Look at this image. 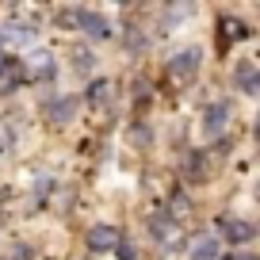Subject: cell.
<instances>
[{
	"mask_svg": "<svg viewBox=\"0 0 260 260\" xmlns=\"http://www.w3.org/2000/svg\"><path fill=\"white\" fill-rule=\"evenodd\" d=\"M245 35H249V27L241 19H222V39H245Z\"/></svg>",
	"mask_w": 260,
	"mask_h": 260,
	"instance_id": "cell-13",
	"label": "cell"
},
{
	"mask_svg": "<svg viewBox=\"0 0 260 260\" xmlns=\"http://www.w3.org/2000/svg\"><path fill=\"white\" fill-rule=\"evenodd\" d=\"M241 260H252V256H241Z\"/></svg>",
	"mask_w": 260,
	"mask_h": 260,
	"instance_id": "cell-19",
	"label": "cell"
},
{
	"mask_svg": "<svg viewBox=\"0 0 260 260\" xmlns=\"http://www.w3.org/2000/svg\"><path fill=\"white\" fill-rule=\"evenodd\" d=\"M8 195H12V191H8V187H0V203H4V199H8Z\"/></svg>",
	"mask_w": 260,
	"mask_h": 260,
	"instance_id": "cell-16",
	"label": "cell"
},
{
	"mask_svg": "<svg viewBox=\"0 0 260 260\" xmlns=\"http://www.w3.org/2000/svg\"><path fill=\"white\" fill-rule=\"evenodd\" d=\"M23 77H27L23 61H4V65H0V92H12Z\"/></svg>",
	"mask_w": 260,
	"mask_h": 260,
	"instance_id": "cell-7",
	"label": "cell"
},
{
	"mask_svg": "<svg viewBox=\"0 0 260 260\" xmlns=\"http://www.w3.org/2000/svg\"><path fill=\"white\" fill-rule=\"evenodd\" d=\"M88 100H92V104H107V100H111V81H92L88 84Z\"/></svg>",
	"mask_w": 260,
	"mask_h": 260,
	"instance_id": "cell-12",
	"label": "cell"
},
{
	"mask_svg": "<svg viewBox=\"0 0 260 260\" xmlns=\"http://www.w3.org/2000/svg\"><path fill=\"white\" fill-rule=\"evenodd\" d=\"M226 122H230V104H211L203 111V130L207 134H222Z\"/></svg>",
	"mask_w": 260,
	"mask_h": 260,
	"instance_id": "cell-6",
	"label": "cell"
},
{
	"mask_svg": "<svg viewBox=\"0 0 260 260\" xmlns=\"http://www.w3.org/2000/svg\"><path fill=\"white\" fill-rule=\"evenodd\" d=\"M119 230H115V226H92L88 230V249L92 252H111L115 249V245H119Z\"/></svg>",
	"mask_w": 260,
	"mask_h": 260,
	"instance_id": "cell-4",
	"label": "cell"
},
{
	"mask_svg": "<svg viewBox=\"0 0 260 260\" xmlns=\"http://www.w3.org/2000/svg\"><path fill=\"white\" fill-rule=\"evenodd\" d=\"M73 61H77V69H92V54H77Z\"/></svg>",
	"mask_w": 260,
	"mask_h": 260,
	"instance_id": "cell-15",
	"label": "cell"
},
{
	"mask_svg": "<svg viewBox=\"0 0 260 260\" xmlns=\"http://www.w3.org/2000/svg\"><path fill=\"white\" fill-rule=\"evenodd\" d=\"M115 252H119L122 260H134V245H130V241H122V237H119V245H115Z\"/></svg>",
	"mask_w": 260,
	"mask_h": 260,
	"instance_id": "cell-14",
	"label": "cell"
},
{
	"mask_svg": "<svg viewBox=\"0 0 260 260\" xmlns=\"http://www.w3.org/2000/svg\"><path fill=\"white\" fill-rule=\"evenodd\" d=\"M65 19L69 23H77L88 39H111V19L107 16H100V12H88V8H73V12H65Z\"/></svg>",
	"mask_w": 260,
	"mask_h": 260,
	"instance_id": "cell-1",
	"label": "cell"
},
{
	"mask_svg": "<svg viewBox=\"0 0 260 260\" xmlns=\"http://www.w3.org/2000/svg\"><path fill=\"white\" fill-rule=\"evenodd\" d=\"M199 61H203V54L195 46H187V50H180L176 57H169V73L172 77H195L199 73Z\"/></svg>",
	"mask_w": 260,
	"mask_h": 260,
	"instance_id": "cell-3",
	"label": "cell"
},
{
	"mask_svg": "<svg viewBox=\"0 0 260 260\" xmlns=\"http://www.w3.org/2000/svg\"><path fill=\"white\" fill-rule=\"evenodd\" d=\"M31 77H54V54H35L31 57Z\"/></svg>",
	"mask_w": 260,
	"mask_h": 260,
	"instance_id": "cell-11",
	"label": "cell"
},
{
	"mask_svg": "<svg viewBox=\"0 0 260 260\" xmlns=\"http://www.w3.org/2000/svg\"><path fill=\"white\" fill-rule=\"evenodd\" d=\"M73 111H77L73 100H54V104L46 107V115H50L54 122H69V119H73Z\"/></svg>",
	"mask_w": 260,
	"mask_h": 260,
	"instance_id": "cell-9",
	"label": "cell"
},
{
	"mask_svg": "<svg viewBox=\"0 0 260 260\" xmlns=\"http://www.w3.org/2000/svg\"><path fill=\"white\" fill-rule=\"evenodd\" d=\"M252 234H256V230H252L249 222H241V218L222 222V237H226V241H252Z\"/></svg>",
	"mask_w": 260,
	"mask_h": 260,
	"instance_id": "cell-8",
	"label": "cell"
},
{
	"mask_svg": "<svg viewBox=\"0 0 260 260\" xmlns=\"http://www.w3.org/2000/svg\"><path fill=\"white\" fill-rule=\"evenodd\" d=\"M234 81H237V88L245 92V96H256L260 92V73H256V65L252 61H241L234 69Z\"/></svg>",
	"mask_w": 260,
	"mask_h": 260,
	"instance_id": "cell-5",
	"label": "cell"
},
{
	"mask_svg": "<svg viewBox=\"0 0 260 260\" xmlns=\"http://www.w3.org/2000/svg\"><path fill=\"white\" fill-rule=\"evenodd\" d=\"M0 46H4V35H0Z\"/></svg>",
	"mask_w": 260,
	"mask_h": 260,
	"instance_id": "cell-18",
	"label": "cell"
},
{
	"mask_svg": "<svg viewBox=\"0 0 260 260\" xmlns=\"http://www.w3.org/2000/svg\"><path fill=\"white\" fill-rule=\"evenodd\" d=\"M0 157H4V138H0Z\"/></svg>",
	"mask_w": 260,
	"mask_h": 260,
	"instance_id": "cell-17",
	"label": "cell"
},
{
	"mask_svg": "<svg viewBox=\"0 0 260 260\" xmlns=\"http://www.w3.org/2000/svg\"><path fill=\"white\" fill-rule=\"evenodd\" d=\"M230 260H237V256H230Z\"/></svg>",
	"mask_w": 260,
	"mask_h": 260,
	"instance_id": "cell-20",
	"label": "cell"
},
{
	"mask_svg": "<svg viewBox=\"0 0 260 260\" xmlns=\"http://www.w3.org/2000/svg\"><path fill=\"white\" fill-rule=\"evenodd\" d=\"M149 230H153V237L165 245V249H180V241H184V234H180V226L172 218H165V214H153V222H149Z\"/></svg>",
	"mask_w": 260,
	"mask_h": 260,
	"instance_id": "cell-2",
	"label": "cell"
},
{
	"mask_svg": "<svg viewBox=\"0 0 260 260\" xmlns=\"http://www.w3.org/2000/svg\"><path fill=\"white\" fill-rule=\"evenodd\" d=\"M191 260H218V241L214 237H199V245L191 249Z\"/></svg>",
	"mask_w": 260,
	"mask_h": 260,
	"instance_id": "cell-10",
	"label": "cell"
}]
</instances>
